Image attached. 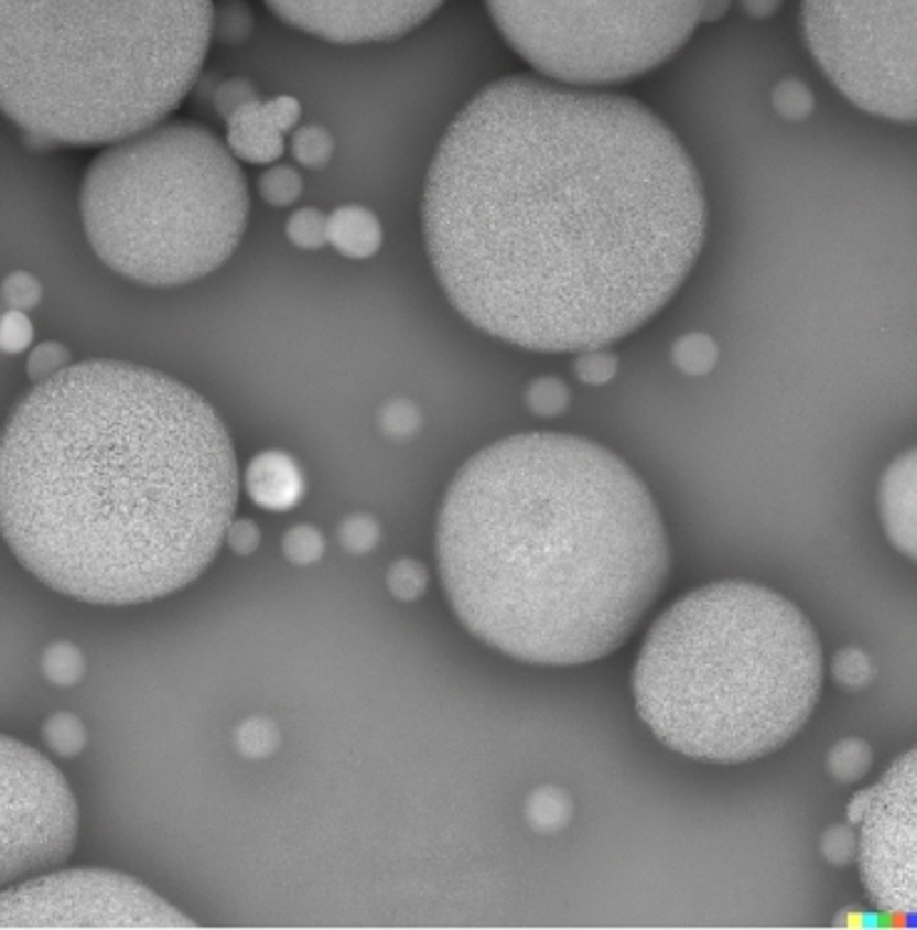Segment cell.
<instances>
[{
	"instance_id": "obj_1",
	"label": "cell",
	"mask_w": 917,
	"mask_h": 930,
	"mask_svg": "<svg viewBox=\"0 0 917 930\" xmlns=\"http://www.w3.org/2000/svg\"><path fill=\"white\" fill-rule=\"evenodd\" d=\"M425 245L467 322L544 354L637 332L684 284L706 199L684 144L647 105L507 75L438 144Z\"/></svg>"
},
{
	"instance_id": "obj_2",
	"label": "cell",
	"mask_w": 917,
	"mask_h": 930,
	"mask_svg": "<svg viewBox=\"0 0 917 930\" xmlns=\"http://www.w3.org/2000/svg\"><path fill=\"white\" fill-rule=\"evenodd\" d=\"M3 536L57 593L138 605L197 580L234 520L239 471L217 411L122 361L73 364L15 405Z\"/></svg>"
},
{
	"instance_id": "obj_3",
	"label": "cell",
	"mask_w": 917,
	"mask_h": 930,
	"mask_svg": "<svg viewBox=\"0 0 917 930\" xmlns=\"http://www.w3.org/2000/svg\"><path fill=\"white\" fill-rule=\"evenodd\" d=\"M435 558L467 632L548 667L619 649L669 575L644 480L568 433L510 435L473 455L445 493Z\"/></svg>"
},
{
	"instance_id": "obj_4",
	"label": "cell",
	"mask_w": 917,
	"mask_h": 930,
	"mask_svg": "<svg viewBox=\"0 0 917 930\" xmlns=\"http://www.w3.org/2000/svg\"><path fill=\"white\" fill-rule=\"evenodd\" d=\"M823 686V649L786 597L746 580L694 590L659 615L632 672L651 734L689 759L741 764L803 729Z\"/></svg>"
},
{
	"instance_id": "obj_5",
	"label": "cell",
	"mask_w": 917,
	"mask_h": 930,
	"mask_svg": "<svg viewBox=\"0 0 917 930\" xmlns=\"http://www.w3.org/2000/svg\"><path fill=\"white\" fill-rule=\"evenodd\" d=\"M207 0L0 3V100L55 144H117L187 98L214 35Z\"/></svg>"
},
{
	"instance_id": "obj_6",
	"label": "cell",
	"mask_w": 917,
	"mask_h": 930,
	"mask_svg": "<svg viewBox=\"0 0 917 930\" xmlns=\"http://www.w3.org/2000/svg\"><path fill=\"white\" fill-rule=\"evenodd\" d=\"M80 215L95 255L144 286L197 282L247 229L249 187L231 150L197 122H162L93 160Z\"/></svg>"
},
{
	"instance_id": "obj_7",
	"label": "cell",
	"mask_w": 917,
	"mask_h": 930,
	"mask_svg": "<svg viewBox=\"0 0 917 930\" xmlns=\"http://www.w3.org/2000/svg\"><path fill=\"white\" fill-rule=\"evenodd\" d=\"M497 31L544 80L627 83L667 63L706 3H487Z\"/></svg>"
},
{
	"instance_id": "obj_8",
	"label": "cell",
	"mask_w": 917,
	"mask_h": 930,
	"mask_svg": "<svg viewBox=\"0 0 917 930\" xmlns=\"http://www.w3.org/2000/svg\"><path fill=\"white\" fill-rule=\"evenodd\" d=\"M917 3H803V35L818 65L857 108L913 122Z\"/></svg>"
},
{
	"instance_id": "obj_9",
	"label": "cell",
	"mask_w": 917,
	"mask_h": 930,
	"mask_svg": "<svg viewBox=\"0 0 917 930\" xmlns=\"http://www.w3.org/2000/svg\"><path fill=\"white\" fill-rule=\"evenodd\" d=\"M0 928H197L140 880L100 868L57 870L0 896Z\"/></svg>"
},
{
	"instance_id": "obj_10",
	"label": "cell",
	"mask_w": 917,
	"mask_h": 930,
	"mask_svg": "<svg viewBox=\"0 0 917 930\" xmlns=\"http://www.w3.org/2000/svg\"><path fill=\"white\" fill-rule=\"evenodd\" d=\"M3 884L43 874L73 854L77 803L43 754L3 736Z\"/></svg>"
},
{
	"instance_id": "obj_11",
	"label": "cell",
	"mask_w": 917,
	"mask_h": 930,
	"mask_svg": "<svg viewBox=\"0 0 917 930\" xmlns=\"http://www.w3.org/2000/svg\"><path fill=\"white\" fill-rule=\"evenodd\" d=\"M915 751H905L873 787L861 819L857 864L875 908L895 918H910L917 908L915 876Z\"/></svg>"
},
{
	"instance_id": "obj_12",
	"label": "cell",
	"mask_w": 917,
	"mask_h": 930,
	"mask_svg": "<svg viewBox=\"0 0 917 930\" xmlns=\"http://www.w3.org/2000/svg\"><path fill=\"white\" fill-rule=\"evenodd\" d=\"M441 3H269V11L299 31L331 43L396 41L425 23Z\"/></svg>"
},
{
	"instance_id": "obj_13",
	"label": "cell",
	"mask_w": 917,
	"mask_h": 930,
	"mask_svg": "<svg viewBox=\"0 0 917 930\" xmlns=\"http://www.w3.org/2000/svg\"><path fill=\"white\" fill-rule=\"evenodd\" d=\"M301 105L291 95L251 102L227 122V148L251 164H271L284 154V132L296 128Z\"/></svg>"
},
{
	"instance_id": "obj_14",
	"label": "cell",
	"mask_w": 917,
	"mask_h": 930,
	"mask_svg": "<svg viewBox=\"0 0 917 930\" xmlns=\"http://www.w3.org/2000/svg\"><path fill=\"white\" fill-rule=\"evenodd\" d=\"M915 488H917V455L910 448L891 463L881 483V512L887 538L893 545L915 560L917 555V520H915Z\"/></svg>"
},
{
	"instance_id": "obj_15",
	"label": "cell",
	"mask_w": 917,
	"mask_h": 930,
	"mask_svg": "<svg viewBox=\"0 0 917 930\" xmlns=\"http://www.w3.org/2000/svg\"><path fill=\"white\" fill-rule=\"evenodd\" d=\"M244 488L259 508L284 512L304 500L306 480L299 463L284 451H265L247 465Z\"/></svg>"
},
{
	"instance_id": "obj_16",
	"label": "cell",
	"mask_w": 917,
	"mask_h": 930,
	"mask_svg": "<svg viewBox=\"0 0 917 930\" xmlns=\"http://www.w3.org/2000/svg\"><path fill=\"white\" fill-rule=\"evenodd\" d=\"M328 241L348 259H368L384 245V227L368 207L346 205L328 215Z\"/></svg>"
},
{
	"instance_id": "obj_17",
	"label": "cell",
	"mask_w": 917,
	"mask_h": 930,
	"mask_svg": "<svg viewBox=\"0 0 917 930\" xmlns=\"http://www.w3.org/2000/svg\"><path fill=\"white\" fill-rule=\"evenodd\" d=\"M572 799L570 793L560 787H540L535 789L528 803H525V817L532 831L538 833H554L564 829L572 819Z\"/></svg>"
},
{
	"instance_id": "obj_18",
	"label": "cell",
	"mask_w": 917,
	"mask_h": 930,
	"mask_svg": "<svg viewBox=\"0 0 917 930\" xmlns=\"http://www.w3.org/2000/svg\"><path fill=\"white\" fill-rule=\"evenodd\" d=\"M671 361L687 376H706L719 361V346L709 334H687L671 346Z\"/></svg>"
},
{
	"instance_id": "obj_19",
	"label": "cell",
	"mask_w": 917,
	"mask_h": 930,
	"mask_svg": "<svg viewBox=\"0 0 917 930\" xmlns=\"http://www.w3.org/2000/svg\"><path fill=\"white\" fill-rule=\"evenodd\" d=\"M873 764L871 744L863 739H843L828 754V771L831 777L843 783L861 781Z\"/></svg>"
},
{
	"instance_id": "obj_20",
	"label": "cell",
	"mask_w": 917,
	"mask_h": 930,
	"mask_svg": "<svg viewBox=\"0 0 917 930\" xmlns=\"http://www.w3.org/2000/svg\"><path fill=\"white\" fill-rule=\"evenodd\" d=\"M41 670L55 686H73L85 677V655L73 642H53L43 652Z\"/></svg>"
},
{
	"instance_id": "obj_21",
	"label": "cell",
	"mask_w": 917,
	"mask_h": 930,
	"mask_svg": "<svg viewBox=\"0 0 917 930\" xmlns=\"http://www.w3.org/2000/svg\"><path fill=\"white\" fill-rule=\"evenodd\" d=\"M43 739L55 754L71 759L85 749L87 732H85L83 720H77V716L71 712H61V714H53L51 720L45 722Z\"/></svg>"
},
{
	"instance_id": "obj_22",
	"label": "cell",
	"mask_w": 917,
	"mask_h": 930,
	"mask_svg": "<svg viewBox=\"0 0 917 930\" xmlns=\"http://www.w3.org/2000/svg\"><path fill=\"white\" fill-rule=\"evenodd\" d=\"M386 585L388 593L396 599H401V603H416V599L425 595L428 570L413 558H401L388 567Z\"/></svg>"
},
{
	"instance_id": "obj_23",
	"label": "cell",
	"mask_w": 917,
	"mask_h": 930,
	"mask_svg": "<svg viewBox=\"0 0 917 930\" xmlns=\"http://www.w3.org/2000/svg\"><path fill=\"white\" fill-rule=\"evenodd\" d=\"M831 674L843 690L857 692V690H865V686L875 680V667L863 649L845 647L841 649V652H835Z\"/></svg>"
},
{
	"instance_id": "obj_24",
	"label": "cell",
	"mask_w": 917,
	"mask_h": 930,
	"mask_svg": "<svg viewBox=\"0 0 917 930\" xmlns=\"http://www.w3.org/2000/svg\"><path fill=\"white\" fill-rule=\"evenodd\" d=\"M304 192V180L294 167H287V164H277V167H269L259 177V195L265 197L271 207H289L301 197Z\"/></svg>"
},
{
	"instance_id": "obj_25",
	"label": "cell",
	"mask_w": 917,
	"mask_h": 930,
	"mask_svg": "<svg viewBox=\"0 0 917 930\" xmlns=\"http://www.w3.org/2000/svg\"><path fill=\"white\" fill-rule=\"evenodd\" d=\"M287 237L299 249H321L328 241V217L316 207L296 209L287 221Z\"/></svg>"
},
{
	"instance_id": "obj_26",
	"label": "cell",
	"mask_w": 917,
	"mask_h": 930,
	"mask_svg": "<svg viewBox=\"0 0 917 930\" xmlns=\"http://www.w3.org/2000/svg\"><path fill=\"white\" fill-rule=\"evenodd\" d=\"M291 152H294V160L304 164V167L321 170L331 160V154H334V138L321 125H306V128H299L294 132Z\"/></svg>"
},
{
	"instance_id": "obj_27",
	"label": "cell",
	"mask_w": 917,
	"mask_h": 930,
	"mask_svg": "<svg viewBox=\"0 0 917 930\" xmlns=\"http://www.w3.org/2000/svg\"><path fill=\"white\" fill-rule=\"evenodd\" d=\"M279 729L271 720L265 716H251L237 729V749L239 754L249 759H265L269 754H274L279 747Z\"/></svg>"
},
{
	"instance_id": "obj_28",
	"label": "cell",
	"mask_w": 917,
	"mask_h": 930,
	"mask_svg": "<svg viewBox=\"0 0 917 930\" xmlns=\"http://www.w3.org/2000/svg\"><path fill=\"white\" fill-rule=\"evenodd\" d=\"M770 100H774V108L780 118H786L791 122L806 120L816 108L813 90L803 80H796V77H786V80H780L774 87Z\"/></svg>"
},
{
	"instance_id": "obj_29",
	"label": "cell",
	"mask_w": 917,
	"mask_h": 930,
	"mask_svg": "<svg viewBox=\"0 0 917 930\" xmlns=\"http://www.w3.org/2000/svg\"><path fill=\"white\" fill-rule=\"evenodd\" d=\"M570 389L554 376H542V379H535L530 383L528 393H525V401H528L530 411L540 419H554V415H562L570 405Z\"/></svg>"
},
{
	"instance_id": "obj_30",
	"label": "cell",
	"mask_w": 917,
	"mask_h": 930,
	"mask_svg": "<svg viewBox=\"0 0 917 930\" xmlns=\"http://www.w3.org/2000/svg\"><path fill=\"white\" fill-rule=\"evenodd\" d=\"M378 425L388 439L393 441H406L421 431L423 415L418 411V405L408 399H393L388 401L378 413Z\"/></svg>"
},
{
	"instance_id": "obj_31",
	"label": "cell",
	"mask_w": 917,
	"mask_h": 930,
	"mask_svg": "<svg viewBox=\"0 0 917 930\" xmlns=\"http://www.w3.org/2000/svg\"><path fill=\"white\" fill-rule=\"evenodd\" d=\"M326 540L314 526H294L284 536V555L291 565L306 567L324 558Z\"/></svg>"
},
{
	"instance_id": "obj_32",
	"label": "cell",
	"mask_w": 917,
	"mask_h": 930,
	"mask_svg": "<svg viewBox=\"0 0 917 930\" xmlns=\"http://www.w3.org/2000/svg\"><path fill=\"white\" fill-rule=\"evenodd\" d=\"M73 366V356L63 344L57 342H43L35 346L31 356H28V379L35 386L55 379L57 374H63L65 368Z\"/></svg>"
},
{
	"instance_id": "obj_33",
	"label": "cell",
	"mask_w": 917,
	"mask_h": 930,
	"mask_svg": "<svg viewBox=\"0 0 917 930\" xmlns=\"http://www.w3.org/2000/svg\"><path fill=\"white\" fill-rule=\"evenodd\" d=\"M338 540L350 555H366V552L374 550L380 540V526L374 516H366V512H356V516H348L338 528Z\"/></svg>"
},
{
	"instance_id": "obj_34",
	"label": "cell",
	"mask_w": 917,
	"mask_h": 930,
	"mask_svg": "<svg viewBox=\"0 0 917 930\" xmlns=\"http://www.w3.org/2000/svg\"><path fill=\"white\" fill-rule=\"evenodd\" d=\"M43 299V286L31 271H13L3 279V304L15 312H31Z\"/></svg>"
},
{
	"instance_id": "obj_35",
	"label": "cell",
	"mask_w": 917,
	"mask_h": 930,
	"mask_svg": "<svg viewBox=\"0 0 917 930\" xmlns=\"http://www.w3.org/2000/svg\"><path fill=\"white\" fill-rule=\"evenodd\" d=\"M253 28V15L249 6H224L222 11L214 15V35L219 37L224 45H239L247 41Z\"/></svg>"
},
{
	"instance_id": "obj_36",
	"label": "cell",
	"mask_w": 917,
	"mask_h": 930,
	"mask_svg": "<svg viewBox=\"0 0 917 930\" xmlns=\"http://www.w3.org/2000/svg\"><path fill=\"white\" fill-rule=\"evenodd\" d=\"M619 358L612 352H604V348H592V352H582L574 361V374L578 379L587 386H604L609 383L614 376H617Z\"/></svg>"
},
{
	"instance_id": "obj_37",
	"label": "cell",
	"mask_w": 917,
	"mask_h": 930,
	"mask_svg": "<svg viewBox=\"0 0 917 930\" xmlns=\"http://www.w3.org/2000/svg\"><path fill=\"white\" fill-rule=\"evenodd\" d=\"M251 102H259L257 87H253L249 80H244V77H231V80L222 83L217 87V93H214V108H217L219 118H224L227 122Z\"/></svg>"
},
{
	"instance_id": "obj_38",
	"label": "cell",
	"mask_w": 917,
	"mask_h": 930,
	"mask_svg": "<svg viewBox=\"0 0 917 930\" xmlns=\"http://www.w3.org/2000/svg\"><path fill=\"white\" fill-rule=\"evenodd\" d=\"M33 344V324L25 312L8 309L0 318V348L6 354H21Z\"/></svg>"
},
{
	"instance_id": "obj_39",
	"label": "cell",
	"mask_w": 917,
	"mask_h": 930,
	"mask_svg": "<svg viewBox=\"0 0 917 930\" xmlns=\"http://www.w3.org/2000/svg\"><path fill=\"white\" fill-rule=\"evenodd\" d=\"M821 851L833 866H848L857 854V836L853 826H831L821 841Z\"/></svg>"
},
{
	"instance_id": "obj_40",
	"label": "cell",
	"mask_w": 917,
	"mask_h": 930,
	"mask_svg": "<svg viewBox=\"0 0 917 930\" xmlns=\"http://www.w3.org/2000/svg\"><path fill=\"white\" fill-rule=\"evenodd\" d=\"M224 542H227L234 555L249 558V555H253V552H257L259 542H261L259 526L249 518L231 520V526L227 528V536H224Z\"/></svg>"
},
{
	"instance_id": "obj_41",
	"label": "cell",
	"mask_w": 917,
	"mask_h": 930,
	"mask_svg": "<svg viewBox=\"0 0 917 930\" xmlns=\"http://www.w3.org/2000/svg\"><path fill=\"white\" fill-rule=\"evenodd\" d=\"M871 799H873V789H865V791H857L855 797L848 803V821L851 823H861V819L865 817L867 807H871Z\"/></svg>"
},
{
	"instance_id": "obj_42",
	"label": "cell",
	"mask_w": 917,
	"mask_h": 930,
	"mask_svg": "<svg viewBox=\"0 0 917 930\" xmlns=\"http://www.w3.org/2000/svg\"><path fill=\"white\" fill-rule=\"evenodd\" d=\"M741 8H744V11L748 15H754V18H768V15L778 13L784 6H780V3H744Z\"/></svg>"
}]
</instances>
